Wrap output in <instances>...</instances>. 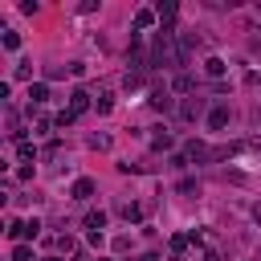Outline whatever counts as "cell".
Here are the masks:
<instances>
[{
	"label": "cell",
	"instance_id": "1",
	"mask_svg": "<svg viewBox=\"0 0 261 261\" xmlns=\"http://www.w3.org/2000/svg\"><path fill=\"white\" fill-rule=\"evenodd\" d=\"M179 155H184V159H188V163H200V159H208V155H212V151H208V147H204V143H200V139H192V143H188V147H184V151H179Z\"/></svg>",
	"mask_w": 261,
	"mask_h": 261
},
{
	"label": "cell",
	"instance_id": "2",
	"mask_svg": "<svg viewBox=\"0 0 261 261\" xmlns=\"http://www.w3.org/2000/svg\"><path fill=\"white\" fill-rule=\"evenodd\" d=\"M224 126H228V110L224 106H212L208 110V130H224Z\"/></svg>",
	"mask_w": 261,
	"mask_h": 261
},
{
	"label": "cell",
	"instance_id": "3",
	"mask_svg": "<svg viewBox=\"0 0 261 261\" xmlns=\"http://www.w3.org/2000/svg\"><path fill=\"white\" fill-rule=\"evenodd\" d=\"M69 196H73V200H90V196H94V179H86V175H82V179H73Z\"/></svg>",
	"mask_w": 261,
	"mask_h": 261
},
{
	"label": "cell",
	"instance_id": "4",
	"mask_svg": "<svg viewBox=\"0 0 261 261\" xmlns=\"http://www.w3.org/2000/svg\"><path fill=\"white\" fill-rule=\"evenodd\" d=\"M155 20H159V16H155V8H139V12H135V33H139V29H151Z\"/></svg>",
	"mask_w": 261,
	"mask_h": 261
},
{
	"label": "cell",
	"instance_id": "5",
	"mask_svg": "<svg viewBox=\"0 0 261 261\" xmlns=\"http://www.w3.org/2000/svg\"><path fill=\"white\" fill-rule=\"evenodd\" d=\"M69 110H73V114L90 110V94H86V90H73V94H69Z\"/></svg>",
	"mask_w": 261,
	"mask_h": 261
},
{
	"label": "cell",
	"instance_id": "6",
	"mask_svg": "<svg viewBox=\"0 0 261 261\" xmlns=\"http://www.w3.org/2000/svg\"><path fill=\"white\" fill-rule=\"evenodd\" d=\"M118 216H122L126 224H139V220H143V204H122V208H118Z\"/></svg>",
	"mask_w": 261,
	"mask_h": 261
},
{
	"label": "cell",
	"instance_id": "7",
	"mask_svg": "<svg viewBox=\"0 0 261 261\" xmlns=\"http://www.w3.org/2000/svg\"><path fill=\"white\" fill-rule=\"evenodd\" d=\"M86 228H90V232H102V228H106V212H102V208L86 212Z\"/></svg>",
	"mask_w": 261,
	"mask_h": 261
},
{
	"label": "cell",
	"instance_id": "8",
	"mask_svg": "<svg viewBox=\"0 0 261 261\" xmlns=\"http://www.w3.org/2000/svg\"><path fill=\"white\" fill-rule=\"evenodd\" d=\"M224 69H228L224 57H208V61H204V73H208V77H224Z\"/></svg>",
	"mask_w": 261,
	"mask_h": 261
},
{
	"label": "cell",
	"instance_id": "9",
	"mask_svg": "<svg viewBox=\"0 0 261 261\" xmlns=\"http://www.w3.org/2000/svg\"><path fill=\"white\" fill-rule=\"evenodd\" d=\"M8 237L12 241H29V220H8Z\"/></svg>",
	"mask_w": 261,
	"mask_h": 261
},
{
	"label": "cell",
	"instance_id": "10",
	"mask_svg": "<svg viewBox=\"0 0 261 261\" xmlns=\"http://www.w3.org/2000/svg\"><path fill=\"white\" fill-rule=\"evenodd\" d=\"M200 110H204V102H200V98H196V102H192V98H188V102H184V106H179V118H188V122H192V118H196V114H200Z\"/></svg>",
	"mask_w": 261,
	"mask_h": 261
},
{
	"label": "cell",
	"instance_id": "11",
	"mask_svg": "<svg viewBox=\"0 0 261 261\" xmlns=\"http://www.w3.org/2000/svg\"><path fill=\"white\" fill-rule=\"evenodd\" d=\"M0 45H4L8 53H16V49H20V33H12V29H4V37H0Z\"/></svg>",
	"mask_w": 261,
	"mask_h": 261
},
{
	"label": "cell",
	"instance_id": "12",
	"mask_svg": "<svg viewBox=\"0 0 261 261\" xmlns=\"http://www.w3.org/2000/svg\"><path fill=\"white\" fill-rule=\"evenodd\" d=\"M29 98H33L37 106H41V102L49 98V86H45V82H33V86H29Z\"/></svg>",
	"mask_w": 261,
	"mask_h": 261
},
{
	"label": "cell",
	"instance_id": "13",
	"mask_svg": "<svg viewBox=\"0 0 261 261\" xmlns=\"http://www.w3.org/2000/svg\"><path fill=\"white\" fill-rule=\"evenodd\" d=\"M151 106H155V110H171V98H167V90H151Z\"/></svg>",
	"mask_w": 261,
	"mask_h": 261
},
{
	"label": "cell",
	"instance_id": "14",
	"mask_svg": "<svg viewBox=\"0 0 261 261\" xmlns=\"http://www.w3.org/2000/svg\"><path fill=\"white\" fill-rule=\"evenodd\" d=\"M151 147H155V151H171V135H167V130H155V135H151Z\"/></svg>",
	"mask_w": 261,
	"mask_h": 261
},
{
	"label": "cell",
	"instance_id": "15",
	"mask_svg": "<svg viewBox=\"0 0 261 261\" xmlns=\"http://www.w3.org/2000/svg\"><path fill=\"white\" fill-rule=\"evenodd\" d=\"M171 90H175V94H192V77H188V73H179V77L171 82Z\"/></svg>",
	"mask_w": 261,
	"mask_h": 261
},
{
	"label": "cell",
	"instance_id": "16",
	"mask_svg": "<svg viewBox=\"0 0 261 261\" xmlns=\"http://www.w3.org/2000/svg\"><path fill=\"white\" fill-rule=\"evenodd\" d=\"M57 249H61V253H77V241H73L69 232H61V237H57Z\"/></svg>",
	"mask_w": 261,
	"mask_h": 261
},
{
	"label": "cell",
	"instance_id": "17",
	"mask_svg": "<svg viewBox=\"0 0 261 261\" xmlns=\"http://www.w3.org/2000/svg\"><path fill=\"white\" fill-rule=\"evenodd\" d=\"M12 261H33V245H16L12 249Z\"/></svg>",
	"mask_w": 261,
	"mask_h": 261
},
{
	"label": "cell",
	"instance_id": "18",
	"mask_svg": "<svg viewBox=\"0 0 261 261\" xmlns=\"http://www.w3.org/2000/svg\"><path fill=\"white\" fill-rule=\"evenodd\" d=\"M73 118H77V114H73V110H61V114H57V118H53V122H57V126H73Z\"/></svg>",
	"mask_w": 261,
	"mask_h": 261
},
{
	"label": "cell",
	"instance_id": "19",
	"mask_svg": "<svg viewBox=\"0 0 261 261\" xmlns=\"http://www.w3.org/2000/svg\"><path fill=\"white\" fill-rule=\"evenodd\" d=\"M16 155H20V159H33L37 147H33V143H16Z\"/></svg>",
	"mask_w": 261,
	"mask_h": 261
},
{
	"label": "cell",
	"instance_id": "20",
	"mask_svg": "<svg viewBox=\"0 0 261 261\" xmlns=\"http://www.w3.org/2000/svg\"><path fill=\"white\" fill-rule=\"evenodd\" d=\"M179 192H184V196H196L200 184H196V179H179Z\"/></svg>",
	"mask_w": 261,
	"mask_h": 261
},
{
	"label": "cell",
	"instance_id": "21",
	"mask_svg": "<svg viewBox=\"0 0 261 261\" xmlns=\"http://www.w3.org/2000/svg\"><path fill=\"white\" fill-rule=\"evenodd\" d=\"M90 147H98V151H106V147H110V139H106V135H90Z\"/></svg>",
	"mask_w": 261,
	"mask_h": 261
},
{
	"label": "cell",
	"instance_id": "22",
	"mask_svg": "<svg viewBox=\"0 0 261 261\" xmlns=\"http://www.w3.org/2000/svg\"><path fill=\"white\" fill-rule=\"evenodd\" d=\"M167 245H171V253H184V249H188V237H171Z\"/></svg>",
	"mask_w": 261,
	"mask_h": 261
},
{
	"label": "cell",
	"instance_id": "23",
	"mask_svg": "<svg viewBox=\"0 0 261 261\" xmlns=\"http://www.w3.org/2000/svg\"><path fill=\"white\" fill-rule=\"evenodd\" d=\"M33 73V61H16V77H29Z\"/></svg>",
	"mask_w": 261,
	"mask_h": 261
},
{
	"label": "cell",
	"instance_id": "24",
	"mask_svg": "<svg viewBox=\"0 0 261 261\" xmlns=\"http://www.w3.org/2000/svg\"><path fill=\"white\" fill-rule=\"evenodd\" d=\"M253 220H257V224H261V204H253Z\"/></svg>",
	"mask_w": 261,
	"mask_h": 261
},
{
	"label": "cell",
	"instance_id": "25",
	"mask_svg": "<svg viewBox=\"0 0 261 261\" xmlns=\"http://www.w3.org/2000/svg\"><path fill=\"white\" fill-rule=\"evenodd\" d=\"M139 261H159V257H155V253H143V257H139Z\"/></svg>",
	"mask_w": 261,
	"mask_h": 261
},
{
	"label": "cell",
	"instance_id": "26",
	"mask_svg": "<svg viewBox=\"0 0 261 261\" xmlns=\"http://www.w3.org/2000/svg\"><path fill=\"white\" fill-rule=\"evenodd\" d=\"M73 261H86V253H73Z\"/></svg>",
	"mask_w": 261,
	"mask_h": 261
},
{
	"label": "cell",
	"instance_id": "27",
	"mask_svg": "<svg viewBox=\"0 0 261 261\" xmlns=\"http://www.w3.org/2000/svg\"><path fill=\"white\" fill-rule=\"evenodd\" d=\"M45 261H57V257H45Z\"/></svg>",
	"mask_w": 261,
	"mask_h": 261
},
{
	"label": "cell",
	"instance_id": "28",
	"mask_svg": "<svg viewBox=\"0 0 261 261\" xmlns=\"http://www.w3.org/2000/svg\"><path fill=\"white\" fill-rule=\"evenodd\" d=\"M98 261H106V257H98Z\"/></svg>",
	"mask_w": 261,
	"mask_h": 261
}]
</instances>
